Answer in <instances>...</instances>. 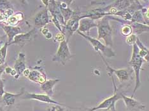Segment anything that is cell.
Returning <instances> with one entry per match:
<instances>
[{
  "mask_svg": "<svg viewBox=\"0 0 149 111\" xmlns=\"http://www.w3.org/2000/svg\"><path fill=\"white\" fill-rule=\"evenodd\" d=\"M111 16H105L97 22V39H102L105 45L108 47L113 46V31L110 25Z\"/></svg>",
  "mask_w": 149,
  "mask_h": 111,
  "instance_id": "1",
  "label": "cell"
},
{
  "mask_svg": "<svg viewBox=\"0 0 149 111\" xmlns=\"http://www.w3.org/2000/svg\"><path fill=\"white\" fill-rule=\"evenodd\" d=\"M139 48L136 43L133 46V53H132L131 60L129 62V65L134 72L135 74V86L132 93L131 97H133L134 93L141 85L140 81V70L142 65L144 62L143 59L139 55Z\"/></svg>",
  "mask_w": 149,
  "mask_h": 111,
  "instance_id": "2",
  "label": "cell"
},
{
  "mask_svg": "<svg viewBox=\"0 0 149 111\" xmlns=\"http://www.w3.org/2000/svg\"><path fill=\"white\" fill-rule=\"evenodd\" d=\"M111 78L114 87V92L113 95L109 97V98H107L105 100H104L103 102H101L97 106L93 107V108L88 109L87 111H96L100 109H103L107 111H117L116 104L118 100L122 99L121 93H120L118 91V90L116 85V83L114 81L113 76H111Z\"/></svg>",
  "mask_w": 149,
  "mask_h": 111,
  "instance_id": "3",
  "label": "cell"
},
{
  "mask_svg": "<svg viewBox=\"0 0 149 111\" xmlns=\"http://www.w3.org/2000/svg\"><path fill=\"white\" fill-rule=\"evenodd\" d=\"M77 32L79 33L81 36H82L84 38H85L88 42H89L91 46H93V49L95 50L96 52L101 53L103 55L108 57V58H111V57L116 55V53H115V52L113 51V50L111 49L110 47H108L105 45H104L103 43H102L100 41V40H98L97 39L93 38L92 37L84 34L81 33L79 31H77Z\"/></svg>",
  "mask_w": 149,
  "mask_h": 111,
  "instance_id": "4",
  "label": "cell"
},
{
  "mask_svg": "<svg viewBox=\"0 0 149 111\" xmlns=\"http://www.w3.org/2000/svg\"><path fill=\"white\" fill-rule=\"evenodd\" d=\"M101 56V59L103 60L104 63H105L107 67V70L108 71V75H116L117 78L119 79L121 83H126L130 81L132 78V74L133 72V70L131 68H126V69H116L111 67L108 64L107 60L104 59L103 55L100 53H98Z\"/></svg>",
  "mask_w": 149,
  "mask_h": 111,
  "instance_id": "5",
  "label": "cell"
},
{
  "mask_svg": "<svg viewBox=\"0 0 149 111\" xmlns=\"http://www.w3.org/2000/svg\"><path fill=\"white\" fill-rule=\"evenodd\" d=\"M68 43V41L65 40L59 43L56 54L54 55L52 58L53 62H59L61 63L63 65H65L66 62L72 59L73 55L70 52Z\"/></svg>",
  "mask_w": 149,
  "mask_h": 111,
  "instance_id": "6",
  "label": "cell"
},
{
  "mask_svg": "<svg viewBox=\"0 0 149 111\" xmlns=\"http://www.w3.org/2000/svg\"><path fill=\"white\" fill-rule=\"evenodd\" d=\"M80 17L81 15L80 13L74 11L73 16L71 17L69 21L66 22L65 26L63 28L64 34H65L66 32L68 33V36L66 39L67 41H68L69 38L73 34L74 32L78 31V30H79V22L81 19Z\"/></svg>",
  "mask_w": 149,
  "mask_h": 111,
  "instance_id": "7",
  "label": "cell"
},
{
  "mask_svg": "<svg viewBox=\"0 0 149 111\" xmlns=\"http://www.w3.org/2000/svg\"><path fill=\"white\" fill-rule=\"evenodd\" d=\"M38 34L36 28H33L31 31L27 32H24L22 34L16 36L13 38L12 42L9 45H15L18 46H23L26 43L30 42L36 38V36Z\"/></svg>",
  "mask_w": 149,
  "mask_h": 111,
  "instance_id": "8",
  "label": "cell"
},
{
  "mask_svg": "<svg viewBox=\"0 0 149 111\" xmlns=\"http://www.w3.org/2000/svg\"><path fill=\"white\" fill-rule=\"evenodd\" d=\"M30 72L28 79L31 81L40 84V85L47 80V74L45 70L40 66H36L30 68Z\"/></svg>",
  "mask_w": 149,
  "mask_h": 111,
  "instance_id": "9",
  "label": "cell"
},
{
  "mask_svg": "<svg viewBox=\"0 0 149 111\" xmlns=\"http://www.w3.org/2000/svg\"><path fill=\"white\" fill-rule=\"evenodd\" d=\"M23 99L26 100H35L39 101V102L52 104V105H63L62 103H61L57 101L53 100L51 97L48 96L46 94H39V93H33L26 92L22 96Z\"/></svg>",
  "mask_w": 149,
  "mask_h": 111,
  "instance_id": "10",
  "label": "cell"
},
{
  "mask_svg": "<svg viewBox=\"0 0 149 111\" xmlns=\"http://www.w3.org/2000/svg\"><path fill=\"white\" fill-rule=\"evenodd\" d=\"M122 99L124 100L127 111H141L146 108L145 104L134 99L133 97H129L121 93Z\"/></svg>",
  "mask_w": 149,
  "mask_h": 111,
  "instance_id": "11",
  "label": "cell"
},
{
  "mask_svg": "<svg viewBox=\"0 0 149 111\" xmlns=\"http://www.w3.org/2000/svg\"><path fill=\"white\" fill-rule=\"evenodd\" d=\"M48 8H45L37 13L33 19L35 25L42 28L51 22V18H50Z\"/></svg>",
  "mask_w": 149,
  "mask_h": 111,
  "instance_id": "12",
  "label": "cell"
},
{
  "mask_svg": "<svg viewBox=\"0 0 149 111\" xmlns=\"http://www.w3.org/2000/svg\"><path fill=\"white\" fill-rule=\"evenodd\" d=\"M0 27L6 33V35L8 38L7 42L8 43V45L12 42L13 38L16 36L24 32L19 26H12L5 24V23H0Z\"/></svg>",
  "mask_w": 149,
  "mask_h": 111,
  "instance_id": "13",
  "label": "cell"
},
{
  "mask_svg": "<svg viewBox=\"0 0 149 111\" xmlns=\"http://www.w3.org/2000/svg\"><path fill=\"white\" fill-rule=\"evenodd\" d=\"M26 69V55L23 52H20L19 53L15 60L14 65H13V69L17 72V76L15 79H18Z\"/></svg>",
  "mask_w": 149,
  "mask_h": 111,
  "instance_id": "14",
  "label": "cell"
},
{
  "mask_svg": "<svg viewBox=\"0 0 149 111\" xmlns=\"http://www.w3.org/2000/svg\"><path fill=\"white\" fill-rule=\"evenodd\" d=\"M93 28H97V22L89 18H83L80 20L78 31L89 36L90 30Z\"/></svg>",
  "mask_w": 149,
  "mask_h": 111,
  "instance_id": "15",
  "label": "cell"
},
{
  "mask_svg": "<svg viewBox=\"0 0 149 111\" xmlns=\"http://www.w3.org/2000/svg\"><path fill=\"white\" fill-rule=\"evenodd\" d=\"M70 1H56L60 12L66 23L68 21H69L74 13V11L70 8V4H68V3Z\"/></svg>",
  "mask_w": 149,
  "mask_h": 111,
  "instance_id": "16",
  "label": "cell"
},
{
  "mask_svg": "<svg viewBox=\"0 0 149 111\" xmlns=\"http://www.w3.org/2000/svg\"><path fill=\"white\" fill-rule=\"evenodd\" d=\"M59 81L60 79L47 80L45 83L40 85V88L46 95L52 97L54 93V86Z\"/></svg>",
  "mask_w": 149,
  "mask_h": 111,
  "instance_id": "17",
  "label": "cell"
},
{
  "mask_svg": "<svg viewBox=\"0 0 149 111\" xmlns=\"http://www.w3.org/2000/svg\"><path fill=\"white\" fill-rule=\"evenodd\" d=\"M25 92V90L24 88H22L21 92L18 93H12L9 92H5L4 95L2 97V100L3 102L5 103L6 105L7 106H12L15 104L16 99L17 97H22V95Z\"/></svg>",
  "mask_w": 149,
  "mask_h": 111,
  "instance_id": "18",
  "label": "cell"
},
{
  "mask_svg": "<svg viewBox=\"0 0 149 111\" xmlns=\"http://www.w3.org/2000/svg\"><path fill=\"white\" fill-rule=\"evenodd\" d=\"M136 44L139 48V55L140 56L141 58L143 59L144 61H146L149 63V49H148L143 44V43L140 41L138 37L136 40Z\"/></svg>",
  "mask_w": 149,
  "mask_h": 111,
  "instance_id": "19",
  "label": "cell"
},
{
  "mask_svg": "<svg viewBox=\"0 0 149 111\" xmlns=\"http://www.w3.org/2000/svg\"><path fill=\"white\" fill-rule=\"evenodd\" d=\"M24 15L23 13L17 12L14 13L13 15H12L6 21L5 24L12 26H18L19 23L22 21L24 20Z\"/></svg>",
  "mask_w": 149,
  "mask_h": 111,
  "instance_id": "20",
  "label": "cell"
},
{
  "mask_svg": "<svg viewBox=\"0 0 149 111\" xmlns=\"http://www.w3.org/2000/svg\"><path fill=\"white\" fill-rule=\"evenodd\" d=\"M131 26L133 29V32L135 35L141 34V33L149 32V26L143 23H137V22H131L130 23Z\"/></svg>",
  "mask_w": 149,
  "mask_h": 111,
  "instance_id": "21",
  "label": "cell"
},
{
  "mask_svg": "<svg viewBox=\"0 0 149 111\" xmlns=\"http://www.w3.org/2000/svg\"><path fill=\"white\" fill-rule=\"evenodd\" d=\"M131 2L132 1H116L113 3V6L119 12L130 7Z\"/></svg>",
  "mask_w": 149,
  "mask_h": 111,
  "instance_id": "22",
  "label": "cell"
},
{
  "mask_svg": "<svg viewBox=\"0 0 149 111\" xmlns=\"http://www.w3.org/2000/svg\"><path fill=\"white\" fill-rule=\"evenodd\" d=\"M8 46V43L6 41L5 44L0 48V66L5 65L6 55H7V50Z\"/></svg>",
  "mask_w": 149,
  "mask_h": 111,
  "instance_id": "23",
  "label": "cell"
},
{
  "mask_svg": "<svg viewBox=\"0 0 149 111\" xmlns=\"http://www.w3.org/2000/svg\"><path fill=\"white\" fill-rule=\"evenodd\" d=\"M141 10H137L133 13V17H132L131 22H137V23H143V24H145L143 13L142 12Z\"/></svg>",
  "mask_w": 149,
  "mask_h": 111,
  "instance_id": "24",
  "label": "cell"
},
{
  "mask_svg": "<svg viewBox=\"0 0 149 111\" xmlns=\"http://www.w3.org/2000/svg\"><path fill=\"white\" fill-rule=\"evenodd\" d=\"M120 32L124 36H129L133 34V29L130 24H124L120 29Z\"/></svg>",
  "mask_w": 149,
  "mask_h": 111,
  "instance_id": "25",
  "label": "cell"
},
{
  "mask_svg": "<svg viewBox=\"0 0 149 111\" xmlns=\"http://www.w3.org/2000/svg\"><path fill=\"white\" fill-rule=\"evenodd\" d=\"M9 10H13L10 3L8 1L0 0V12L7 11Z\"/></svg>",
  "mask_w": 149,
  "mask_h": 111,
  "instance_id": "26",
  "label": "cell"
},
{
  "mask_svg": "<svg viewBox=\"0 0 149 111\" xmlns=\"http://www.w3.org/2000/svg\"><path fill=\"white\" fill-rule=\"evenodd\" d=\"M138 37L136 35H135L134 34H132L130 36L126 37V42L127 45H134L136 42Z\"/></svg>",
  "mask_w": 149,
  "mask_h": 111,
  "instance_id": "27",
  "label": "cell"
},
{
  "mask_svg": "<svg viewBox=\"0 0 149 111\" xmlns=\"http://www.w3.org/2000/svg\"><path fill=\"white\" fill-rule=\"evenodd\" d=\"M47 111H68L66 107L60 105H52L47 109Z\"/></svg>",
  "mask_w": 149,
  "mask_h": 111,
  "instance_id": "28",
  "label": "cell"
},
{
  "mask_svg": "<svg viewBox=\"0 0 149 111\" xmlns=\"http://www.w3.org/2000/svg\"><path fill=\"white\" fill-rule=\"evenodd\" d=\"M65 38H66L65 34H64V33L59 32L58 33H57L56 36H54V41H55V42H57V43H61L64 41H65V40H66Z\"/></svg>",
  "mask_w": 149,
  "mask_h": 111,
  "instance_id": "29",
  "label": "cell"
},
{
  "mask_svg": "<svg viewBox=\"0 0 149 111\" xmlns=\"http://www.w3.org/2000/svg\"><path fill=\"white\" fill-rule=\"evenodd\" d=\"M5 91L4 90V83L1 78H0V99H2L3 95H4Z\"/></svg>",
  "mask_w": 149,
  "mask_h": 111,
  "instance_id": "30",
  "label": "cell"
},
{
  "mask_svg": "<svg viewBox=\"0 0 149 111\" xmlns=\"http://www.w3.org/2000/svg\"><path fill=\"white\" fill-rule=\"evenodd\" d=\"M49 32H50L49 29H48V28H47V26L43 27V28H41V33L44 36H45Z\"/></svg>",
  "mask_w": 149,
  "mask_h": 111,
  "instance_id": "31",
  "label": "cell"
},
{
  "mask_svg": "<svg viewBox=\"0 0 149 111\" xmlns=\"http://www.w3.org/2000/svg\"><path fill=\"white\" fill-rule=\"evenodd\" d=\"M12 70H13V69L12 68V67L6 65L5 69V72L6 74H10L12 71Z\"/></svg>",
  "mask_w": 149,
  "mask_h": 111,
  "instance_id": "32",
  "label": "cell"
},
{
  "mask_svg": "<svg viewBox=\"0 0 149 111\" xmlns=\"http://www.w3.org/2000/svg\"><path fill=\"white\" fill-rule=\"evenodd\" d=\"M29 72H30V69H26L23 72L22 74L25 77H26V78H28L29 74Z\"/></svg>",
  "mask_w": 149,
  "mask_h": 111,
  "instance_id": "33",
  "label": "cell"
},
{
  "mask_svg": "<svg viewBox=\"0 0 149 111\" xmlns=\"http://www.w3.org/2000/svg\"><path fill=\"white\" fill-rule=\"evenodd\" d=\"M52 37H53L52 34L51 32H49L47 33V34L45 36V38L47 39H48V40H49V39H52Z\"/></svg>",
  "mask_w": 149,
  "mask_h": 111,
  "instance_id": "34",
  "label": "cell"
},
{
  "mask_svg": "<svg viewBox=\"0 0 149 111\" xmlns=\"http://www.w3.org/2000/svg\"><path fill=\"white\" fill-rule=\"evenodd\" d=\"M6 65L5 64L4 65L0 66V78H1V76L2 74L3 73V72H5V69Z\"/></svg>",
  "mask_w": 149,
  "mask_h": 111,
  "instance_id": "35",
  "label": "cell"
},
{
  "mask_svg": "<svg viewBox=\"0 0 149 111\" xmlns=\"http://www.w3.org/2000/svg\"><path fill=\"white\" fill-rule=\"evenodd\" d=\"M144 20H145V24L147 25L148 26H149V19H144Z\"/></svg>",
  "mask_w": 149,
  "mask_h": 111,
  "instance_id": "36",
  "label": "cell"
},
{
  "mask_svg": "<svg viewBox=\"0 0 149 111\" xmlns=\"http://www.w3.org/2000/svg\"><path fill=\"white\" fill-rule=\"evenodd\" d=\"M0 111H4V110H3V109L1 108V107H0Z\"/></svg>",
  "mask_w": 149,
  "mask_h": 111,
  "instance_id": "37",
  "label": "cell"
},
{
  "mask_svg": "<svg viewBox=\"0 0 149 111\" xmlns=\"http://www.w3.org/2000/svg\"><path fill=\"white\" fill-rule=\"evenodd\" d=\"M0 45H1V43H0ZM1 47H0V48H1Z\"/></svg>",
  "mask_w": 149,
  "mask_h": 111,
  "instance_id": "38",
  "label": "cell"
},
{
  "mask_svg": "<svg viewBox=\"0 0 149 111\" xmlns=\"http://www.w3.org/2000/svg\"></svg>",
  "mask_w": 149,
  "mask_h": 111,
  "instance_id": "39",
  "label": "cell"
}]
</instances>
